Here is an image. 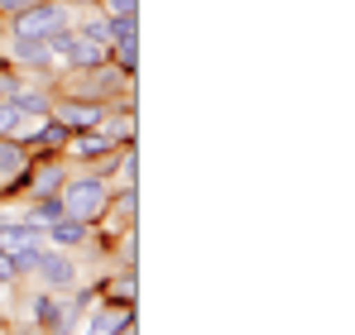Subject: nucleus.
<instances>
[{"label":"nucleus","instance_id":"14","mask_svg":"<svg viewBox=\"0 0 355 335\" xmlns=\"http://www.w3.org/2000/svg\"><path fill=\"white\" fill-rule=\"evenodd\" d=\"M24 168H29V149H24L19 139H0V182L19 177Z\"/></svg>","mask_w":355,"mask_h":335},{"label":"nucleus","instance_id":"16","mask_svg":"<svg viewBox=\"0 0 355 335\" xmlns=\"http://www.w3.org/2000/svg\"><path fill=\"white\" fill-rule=\"evenodd\" d=\"M111 62H116L120 72L130 77V72L139 67V34H130V39H116V44H111Z\"/></svg>","mask_w":355,"mask_h":335},{"label":"nucleus","instance_id":"11","mask_svg":"<svg viewBox=\"0 0 355 335\" xmlns=\"http://www.w3.org/2000/svg\"><path fill=\"white\" fill-rule=\"evenodd\" d=\"M135 211H139V201H135V187H120V192H111V197H106V211H101V221L111 216V221L125 230V225H135Z\"/></svg>","mask_w":355,"mask_h":335},{"label":"nucleus","instance_id":"5","mask_svg":"<svg viewBox=\"0 0 355 335\" xmlns=\"http://www.w3.org/2000/svg\"><path fill=\"white\" fill-rule=\"evenodd\" d=\"M120 144L111 139V134H101V129H77V139L67 134V159H111Z\"/></svg>","mask_w":355,"mask_h":335},{"label":"nucleus","instance_id":"7","mask_svg":"<svg viewBox=\"0 0 355 335\" xmlns=\"http://www.w3.org/2000/svg\"><path fill=\"white\" fill-rule=\"evenodd\" d=\"M44 239H49L53 249H82V244L92 239V225L72 221V216H58L53 225H44Z\"/></svg>","mask_w":355,"mask_h":335},{"label":"nucleus","instance_id":"19","mask_svg":"<svg viewBox=\"0 0 355 335\" xmlns=\"http://www.w3.org/2000/svg\"><path fill=\"white\" fill-rule=\"evenodd\" d=\"M106 292H116V302H120V307H130V302H135V269H120V278L111 282Z\"/></svg>","mask_w":355,"mask_h":335},{"label":"nucleus","instance_id":"10","mask_svg":"<svg viewBox=\"0 0 355 335\" xmlns=\"http://www.w3.org/2000/svg\"><path fill=\"white\" fill-rule=\"evenodd\" d=\"M96 129H101V134H111L116 144H135V106H120V111H106Z\"/></svg>","mask_w":355,"mask_h":335},{"label":"nucleus","instance_id":"18","mask_svg":"<svg viewBox=\"0 0 355 335\" xmlns=\"http://www.w3.org/2000/svg\"><path fill=\"white\" fill-rule=\"evenodd\" d=\"M19 129H24V115L10 101H0V139H19Z\"/></svg>","mask_w":355,"mask_h":335},{"label":"nucleus","instance_id":"1","mask_svg":"<svg viewBox=\"0 0 355 335\" xmlns=\"http://www.w3.org/2000/svg\"><path fill=\"white\" fill-rule=\"evenodd\" d=\"M106 197H111V182H106V172L67 177V182L58 187L62 216H72V221H87V225L101 221V211H106Z\"/></svg>","mask_w":355,"mask_h":335},{"label":"nucleus","instance_id":"6","mask_svg":"<svg viewBox=\"0 0 355 335\" xmlns=\"http://www.w3.org/2000/svg\"><path fill=\"white\" fill-rule=\"evenodd\" d=\"M10 67L15 72H49L53 67L49 44H39V39H10Z\"/></svg>","mask_w":355,"mask_h":335},{"label":"nucleus","instance_id":"12","mask_svg":"<svg viewBox=\"0 0 355 335\" xmlns=\"http://www.w3.org/2000/svg\"><path fill=\"white\" fill-rule=\"evenodd\" d=\"M10 106L24 115V120H44L53 101H49V91H34V87H24V82H19V91L10 96Z\"/></svg>","mask_w":355,"mask_h":335},{"label":"nucleus","instance_id":"23","mask_svg":"<svg viewBox=\"0 0 355 335\" xmlns=\"http://www.w3.org/2000/svg\"><path fill=\"white\" fill-rule=\"evenodd\" d=\"M24 5H34V0H0V10H5V15H19Z\"/></svg>","mask_w":355,"mask_h":335},{"label":"nucleus","instance_id":"4","mask_svg":"<svg viewBox=\"0 0 355 335\" xmlns=\"http://www.w3.org/2000/svg\"><path fill=\"white\" fill-rule=\"evenodd\" d=\"M34 278L44 282L49 292H67V287H77V278H82V269H77V259H72L67 249H44V259H39Z\"/></svg>","mask_w":355,"mask_h":335},{"label":"nucleus","instance_id":"9","mask_svg":"<svg viewBox=\"0 0 355 335\" xmlns=\"http://www.w3.org/2000/svg\"><path fill=\"white\" fill-rule=\"evenodd\" d=\"M29 177V197H58V187L67 182V172L58 163H44V168H24Z\"/></svg>","mask_w":355,"mask_h":335},{"label":"nucleus","instance_id":"26","mask_svg":"<svg viewBox=\"0 0 355 335\" xmlns=\"http://www.w3.org/2000/svg\"><path fill=\"white\" fill-rule=\"evenodd\" d=\"M0 335H10V331H5V326H0Z\"/></svg>","mask_w":355,"mask_h":335},{"label":"nucleus","instance_id":"8","mask_svg":"<svg viewBox=\"0 0 355 335\" xmlns=\"http://www.w3.org/2000/svg\"><path fill=\"white\" fill-rule=\"evenodd\" d=\"M135 311L130 307H116L111 297L106 302H92V316H87V335H111L120 326V321H130Z\"/></svg>","mask_w":355,"mask_h":335},{"label":"nucleus","instance_id":"3","mask_svg":"<svg viewBox=\"0 0 355 335\" xmlns=\"http://www.w3.org/2000/svg\"><path fill=\"white\" fill-rule=\"evenodd\" d=\"M49 115L58 120L67 134H77V129H96V125H101L106 101H92V96H62V101L49 106Z\"/></svg>","mask_w":355,"mask_h":335},{"label":"nucleus","instance_id":"25","mask_svg":"<svg viewBox=\"0 0 355 335\" xmlns=\"http://www.w3.org/2000/svg\"><path fill=\"white\" fill-rule=\"evenodd\" d=\"M62 5H87V10H92V5H101V0H62Z\"/></svg>","mask_w":355,"mask_h":335},{"label":"nucleus","instance_id":"21","mask_svg":"<svg viewBox=\"0 0 355 335\" xmlns=\"http://www.w3.org/2000/svg\"><path fill=\"white\" fill-rule=\"evenodd\" d=\"M0 282H10V287L19 282V273H15V259H10L5 249H0Z\"/></svg>","mask_w":355,"mask_h":335},{"label":"nucleus","instance_id":"20","mask_svg":"<svg viewBox=\"0 0 355 335\" xmlns=\"http://www.w3.org/2000/svg\"><path fill=\"white\" fill-rule=\"evenodd\" d=\"M101 15H111V19H120V15H139V0H101Z\"/></svg>","mask_w":355,"mask_h":335},{"label":"nucleus","instance_id":"24","mask_svg":"<svg viewBox=\"0 0 355 335\" xmlns=\"http://www.w3.org/2000/svg\"><path fill=\"white\" fill-rule=\"evenodd\" d=\"M111 335H139V326H135V316H130V321H120V326H116Z\"/></svg>","mask_w":355,"mask_h":335},{"label":"nucleus","instance_id":"17","mask_svg":"<svg viewBox=\"0 0 355 335\" xmlns=\"http://www.w3.org/2000/svg\"><path fill=\"white\" fill-rule=\"evenodd\" d=\"M116 177H120V187H135V177H139V168H135V144H120L116 149Z\"/></svg>","mask_w":355,"mask_h":335},{"label":"nucleus","instance_id":"22","mask_svg":"<svg viewBox=\"0 0 355 335\" xmlns=\"http://www.w3.org/2000/svg\"><path fill=\"white\" fill-rule=\"evenodd\" d=\"M15 91H19V77L15 72H0V101H10Z\"/></svg>","mask_w":355,"mask_h":335},{"label":"nucleus","instance_id":"15","mask_svg":"<svg viewBox=\"0 0 355 335\" xmlns=\"http://www.w3.org/2000/svg\"><path fill=\"white\" fill-rule=\"evenodd\" d=\"M82 39H92V44H101V48H111L116 44V19L111 15H87L82 24H72Z\"/></svg>","mask_w":355,"mask_h":335},{"label":"nucleus","instance_id":"2","mask_svg":"<svg viewBox=\"0 0 355 335\" xmlns=\"http://www.w3.org/2000/svg\"><path fill=\"white\" fill-rule=\"evenodd\" d=\"M58 29H72V5H62V0H34V5H24L19 15H15V24H10V39H49V34H58Z\"/></svg>","mask_w":355,"mask_h":335},{"label":"nucleus","instance_id":"13","mask_svg":"<svg viewBox=\"0 0 355 335\" xmlns=\"http://www.w3.org/2000/svg\"><path fill=\"white\" fill-rule=\"evenodd\" d=\"M44 249H49V239H44V235H34V239H24V244H15V249H10V259H15V273H19V278H29V273L39 269V259H44Z\"/></svg>","mask_w":355,"mask_h":335}]
</instances>
